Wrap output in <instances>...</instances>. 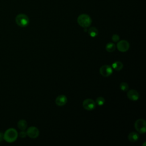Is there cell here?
<instances>
[{
    "label": "cell",
    "mask_w": 146,
    "mask_h": 146,
    "mask_svg": "<svg viewBox=\"0 0 146 146\" xmlns=\"http://www.w3.org/2000/svg\"><path fill=\"white\" fill-rule=\"evenodd\" d=\"M67 102V97L64 95H59L55 99V103L58 106H64Z\"/></svg>",
    "instance_id": "obj_10"
},
{
    "label": "cell",
    "mask_w": 146,
    "mask_h": 146,
    "mask_svg": "<svg viewBox=\"0 0 146 146\" xmlns=\"http://www.w3.org/2000/svg\"><path fill=\"white\" fill-rule=\"evenodd\" d=\"M26 135H27V133H26V132H25L24 131H21V132L19 133V136H20L21 137H22V138L25 137L26 136Z\"/></svg>",
    "instance_id": "obj_19"
},
{
    "label": "cell",
    "mask_w": 146,
    "mask_h": 146,
    "mask_svg": "<svg viewBox=\"0 0 146 146\" xmlns=\"http://www.w3.org/2000/svg\"><path fill=\"white\" fill-rule=\"evenodd\" d=\"M135 128L140 133H145L146 131V121L142 119H137L135 123Z\"/></svg>",
    "instance_id": "obj_4"
},
{
    "label": "cell",
    "mask_w": 146,
    "mask_h": 146,
    "mask_svg": "<svg viewBox=\"0 0 146 146\" xmlns=\"http://www.w3.org/2000/svg\"><path fill=\"white\" fill-rule=\"evenodd\" d=\"M127 98L132 101H136L139 99V92L135 90H131L128 91L127 94Z\"/></svg>",
    "instance_id": "obj_9"
},
{
    "label": "cell",
    "mask_w": 146,
    "mask_h": 146,
    "mask_svg": "<svg viewBox=\"0 0 146 146\" xmlns=\"http://www.w3.org/2000/svg\"><path fill=\"white\" fill-rule=\"evenodd\" d=\"M15 22L19 26L24 27L29 25V18L26 14H19L15 17Z\"/></svg>",
    "instance_id": "obj_3"
},
{
    "label": "cell",
    "mask_w": 146,
    "mask_h": 146,
    "mask_svg": "<svg viewBox=\"0 0 146 146\" xmlns=\"http://www.w3.org/2000/svg\"><path fill=\"white\" fill-rule=\"evenodd\" d=\"M18 137V132L14 128H11L7 129L3 134L4 140L8 143L15 141Z\"/></svg>",
    "instance_id": "obj_1"
},
{
    "label": "cell",
    "mask_w": 146,
    "mask_h": 146,
    "mask_svg": "<svg viewBox=\"0 0 146 146\" xmlns=\"http://www.w3.org/2000/svg\"><path fill=\"white\" fill-rule=\"evenodd\" d=\"M77 22L79 25L81 27L87 28L90 26L92 23V19L88 15L86 14H82L78 16L77 18Z\"/></svg>",
    "instance_id": "obj_2"
},
{
    "label": "cell",
    "mask_w": 146,
    "mask_h": 146,
    "mask_svg": "<svg viewBox=\"0 0 146 146\" xmlns=\"http://www.w3.org/2000/svg\"><path fill=\"white\" fill-rule=\"evenodd\" d=\"M139 138V134L135 132H132L128 135V139L131 142H135Z\"/></svg>",
    "instance_id": "obj_11"
},
{
    "label": "cell",
    "mask_w": 146,
    "mask_h": 146,
    "mask_svg": "<svg viewBox=\"0 0 146 146\" xmlns=\"http://www.w3.org/2000/svg\"><path fill=\"white\" fill-rule=\"evenodd\" d=\"M112 72V68L109 65H103L99 69L100 74L104 77H108L110 76Z\"/></svg>",
    "instance_id": "obj_5"
},
{
    "label": "cell",
    "mask_w": 146,
    "mask_h": 146,
    "mask_svg": "<svg viewBox=\"0 0 146 146\" xmlns=\"http://www.w3.org/2000/svg\"><path fill=\"white\" fill-rule=\"evenodd\" d=\"M18 127L19 128V129L22 131H24L26 129L27 126V123L25 120L21 119L18 122Z\"/></svg>",
    "instance_id": "obj_13"
},
{
    "label": "cell",
    "mask_w": 146,
    "mask_h": 146,
    "mask_svg": "<svg viewBox=\"0 0 146 146\" xmlns=\"http://www.w3.org/2000/svg\"><path fill=\"white\" fill-rule=\"evenodd\" d=\"M112 67L116 71H120L123 68V64L120 61H116L112 64Z\"/></svg>",
    "instance_id": "obj_12"
},
{
    "label": "cell",
    "mask_w": 146,
    "mask_h": 146,
    "mask_svg": "<svg viewBox=\"0 0 146 146\" xmlns=\"http://www.w3.org/2000/svg\"><path fill=\"white\" fill-rule=\"evenodd\" d=\"M120 38H119V36L117 34H113L112 36V40L113 42H117L119 41Z\"/></svg>",
    "instance_id": "obj_18"
},
{
    "label": "cell",
    "mask_w": 146,
    "mask_h": 146,
    "mask_svg": "<svg viewBox=\"0 0 146 146\" xmlns=\"http://www.w3.org/2000/svg\"><path fill=\"white\" fill-rule=\"evenodd\" d=\"M120 88L123 91H127L128 89V84L125 82H121L120 84Z\"/></svg>",
    "instance_id": "obj_17"
},
{
    "label": "cell",
    "mask_w": 146,
    "mask_h": 146,
    "mask_svg": "<svg viewBox=\"0 0 146 146\" xmlns=\"http://www.w3.org/2000/svg\"><path fill=\"white\" fill-rule=\"evenodd\" d=\"M27 135L29 136V137H30V138L32 139H35L38 137V136H39V132L38 129L35 127H29L26 132Z\"/></svg>",
    "instance_id": "obj_8"
},
{
    "label": "cell",
    "mask_w": 146,
    "mask_h": 146,
    "mask_svg": "<svg viewBox=\"0 0 146 146\" xmlns=\"http://www.w3.org/2000/svg\"><path fill=\"white\" fill-rule=\"evenodd\" d=\"M117 50L120 52H125L128 51L129 48V43L125 40H121L119 41L116 45Z\"/></svg>",
    "instance_id": "obj_7"
},
{
    "label": "cell",
    "mask_w": 146,
    "mask_h": 146,
    "mask_svg": "<svg viewBox=\"0 0 146 146\" xmlns=\"http://www.w3.org/2000/svg\"><path fill=\"white\" fill-rule=\"evenodd\" d=\"M88 33L90 35V36L92 37V38H94L95 36H96L98 34V29L95 27H90L88 30Z\"/></svg>",
    "instance_id": "obj_14"
},
{
    "label": "cell",
    "mask_w": 146,
    "mask_h": 146,
    "mask_svg": "<svg viewBox=\"0 0 146 146\" xmlns=\"http://www.w3.org/2000/svg\"><path fill=\"white\" fill-rule=\"evenodd\" d=\"M105 103V99L103 97H98L96 98V103L98 105V106H103Z\"/></svg>",
    "instance_id": "obj_16"
},
{
    "label": "cell",
    "mask_w": 146,
    "mask_h": 146,
    "mask_svg": "<svg viewBox=\"0 0 146 146\" xmlns=\"http://www.w3.org/2000/svg\"><path fill=\"white\" fill-rule=\"evenodd\" d=\"M115 48H116V46H115V44L113 43H108L106 44V50L108 52H112L115 51Z\"/></svg>",
    "instance_id": "obj_15"
},
{
    "label": "cell",
    "mask_w": 146,
    "mask_h": 146,
    "mask_svg": "<svg viewBox=\"0 0 146 146\" xmlns=\"http://www.w3.org/2000/svg\"><path fill=\"white\" fill-rule=\"evenodd\" d=\"M83 107L88 111H92L96 107V103L91 99H86L83 102Z\"/></svg>",
    "instance_id": "obj_6"
},
{
    "label": "cell",
    "mask_w": 146,
    "mask_h": 146,
    "mask_svg": "<svg viewBox=\"0 0 146 146\" xmlns=\"http://www.w3.org/2000/svg\"><path fill=\"white\" fill-rule=\"evenodd\" d=\"M3 139V135L1 132H0V142L2 141Z\"/></svg>",
    "instance_id": "obj_20"
}]
</instances>
